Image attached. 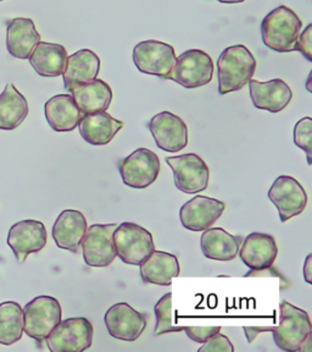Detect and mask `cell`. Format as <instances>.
I'll return each instance as SVG.
<instances>
[{
	"instance_id": "6da1fadb",
	"label": "cell",
	"mask_w": 312,
	"mask_h": 352,
	"mask_svg": "<svg viewBox=\"0 0 312 352\" xmlns=\"http://www.w3.org/2000/svg\"><path fill=\"white\" fill-rule=\"evenodd\" d=\"M256 60L245 45L237 44L226 48L217 59L219 94L236 92L254 77Z\"/></svg>"
},
{
	"instance_id": "7a4b0ae2",
	"label": "cell",
	"mask_w": 312,
	"mask_h": 352,
	"mask_svg": "<svg viewBox=\"0 0 312 352\" xmlns=\"http://www.w3.org/2000/svg\"><path fill=\"white\" fill-rule=\"evenodd\" d=\"M302 22L288 6H280L269 12L261 22V38L269 50L278 53L294 50Z\"/></svg>"
},
{
	"instance_id": "3957f363",
	"label": "cell",
	"mask_w": 312,
	"mask_h": 352,
	"mask_svg": "<svg viewBox=\"0 0 312 352\" xmlns=\"http://www.w3.org/2000/svg\"><path fill=\"white\" fill-rule=\"evenodd\" d=\"M276 345L285 352L299 351L304 340L311 333V320L307 311L288 301L280 305V323L272 327Z\"/></svg>"
},
{
	"instance_id": "277c9868",
	"label": "cell",
	"mask_w": 312,
	"mask_h": 352,
	"mask_svg": "<svg viewBox=\"0 0 312 352\" xmlns=\"http://www.w3.org/2000/svg\"><path fill=\"white\" fill-rule=\"evenodd\" d=\"M116 257L130 265H139L154 252L153 235L136 223L125 221L114 231Z\"/></svg>"
},
{
	"instance_id": "5b68a950",
	"label": "cell",
	"mask_w": 312,
	"mask_h": 352,
	"mask_svg": "<svg viewBox=\"0 0 312 352\" xmlns=\"http://www.w3.org/2000/svg\"><path fill=\"white\" fill-rule=\"evenodd\" d=\"M23 331L29 338L42 342L61 320L60 302L51 296H38L25 306Z\"/></svg>"
},
{
	"instance_id": "8992f818",
	"label": "cell",
	"mask_w": 312,
	"mask_h": 352,
	"mask_svg": "<svg viewBox=\"0 0 312 352\" xmlns=\"http://www.w3.org/2000/svg\"><path fill=\"white\" fill-rule=\"evenodd\" d=\"M93 325L83 317L60 320L47 336L51 352H82L92 346Z\"/></svg>"
},
{
	"instance_id": "52a82bcc",
	"label": "cell",
	"mask_w": 312,
	"mask_h": 352,
	"mask_svg": "<svg viewBox=\"0 0 312 352\" xmlns=\"http://www.w3.org/2000/svg\"><path fill=\"white\" fill-rule=\"evenodd\" d=\"M214 75V61L200 50H186L176 59L170 80L182 87L193 89L211 82Z\"/></svg>"
},
{
	"instance_id": "ba28073f",
	"label": "cell",
	"mask_w": 312,
	"mask_h": 352,
	"mask_svg": "<svg viewBox=\"0 0 312 352\" xmlns=\"http://www.w3.org/2000/svg\"><path fill=\"white\" fill-rule=\"evenodd\" d=\"M166 163L173 173L176 187L188 195L203 192L210 180V170L205 160L195 153L167 157Z\"/></svg>"
},
{
	"instance_id": "9c48e42d",
	"label": "cell",
	"mask_w": 312,
	"mask_h": 352,
	"mask_svg": "<svg viewBox=\"0 0 312 352\" xmlns=\"http://www.w3.org/2000/svg\"><path fill=\"white\" fill-rule=\"evenodd\" d=\"M176 59L172 45L155 39L143 41L133 50V63L139 72L164 80H170Z\"/></svg>"
},
{
	"instance_id": "30bf717a",
	"label": "cell",
	"mask_w": 312,
	"mask_h": 352,
	"mask_svg": "<svg viewBox=\"0 0 312 352\" xmlns=\"http://www.w3.org/2000/svg\"><path fill=\"white\" fill-rule=\"evenodd\" d=\"M122 182L131 188L143 190L156 182L160 173V160L153 151L138 148L119 162Z\"/></svg>"
},
{
	"instance_id": "8fae6325",
	"label": "cell",
	"mask_w": 312,
	"mask_h": 352,
	"mask_svg": "<svg viewBox=\"0 0 312 352\" xmlns=\"http://www.w3.org/2000/svg\"><path fill=\"white\" fill-rule=\"evenodd\" d=\"M117 224H93L83 237V259L89 267L104 268L116 258L114 231Z\"/></svg>"
},
{
	"instance_id": "7c38bea8",
	"label": "cell",
	"mask_w": 312,
	"mask_h": 352,
	"mask_svg": "<svg viewBox=\"0 0 312 352\" xmlns=\"http://www.w3.org/2000/svg\"><path fill=\"white\" fill-rule=\"evenodd\" d=\"M269 198L278 210L282 223L302 214L307 208V191L293 176H278L269 187Z\"/></svg>"
},
{
	"instance_id": "4fadbf2b",
	"label": "cell",
	"mask_w": 312,
	"mask_h": 352,
	"mask_svg": "<svg viewBox=\"0 0 312 352\" xmlns=\"http://www.w3.org/2000/svg\"><path fill=\"white\" fill-rule=\"evenodd\" d=\"M149 130L160 149L177 153L188 144V126L178 116L161 111L149 122Z\"/></svg>"
},
{
	"instance_id": "5bb4252c",
	"label": "cell",
	"mask_w": 312,
	"mask_h": 352,
	"mask_svg": "<svg viewBox=\"0 0 312 352\" xmlns=\"http://www.w3.org/2000/svg\"><path fill=\"white\" fill-rule=\"evenodd\" d=\"M47 229L38 220H22L11 226L8 235L10 246L19 263L26 262L31 253L42 251L47 245Z\"/></svg>"
},
{
	"instance_id": "9a60e30c",
	"label": "cell",
	"mask_w": 312,
	"mask_h": 352,
	"mask_svg": "<svg viewBox=\"0 0 312 352\" xmlns=\"http://www.w3.org/2000/svg\"><path fill=\"white\" fill-rule=\"evenodd\" d=\"M105 325L110 336L117 340L136 341L147 327V319L126 302L112 305L106 311Z\"/></svg>"
},
{
	"instance_id": "2e32d148",
	"label": "cell",
	"mask_w": 312,
	"mask_h": 352,
	"mask_svg": "<svg viewBox=\"0 0 312 352\" xmlns=\"http://www.w3.org/2000/svg\"><path fill=\"white\" fill-rule=\"evenodd\" d=\"M226 204L206 196H195L182 206L180 220L187 230L203 232L214 226L225 212Z\"/></svg>"
},
{
	"instance_id": "e0dca14e",
	"label": "cell",
	"mask_w": 312,
	"mask_h": 352,
	"mask_svg": "<svg viewBox=\"0 0 312 352\" xmlns=\"http://www.w3.org/2000/svg\"><path fill=\"white\" fill-rule=\"evenodd\" d=\"M238 253L241 262L248 268L261 270L274 265L278 254V248L272 235L252 232L241 241Z\"/></svg>"
},
{
	"instance_id": "ac0fdd59",
	"label": "cell",
	"mask_w": 312,
	"mask_h": 352,
	"mask_svg": "<svg viewBox=\"0 0 312 352\" xmlns=\"http://www.w3.org/2000/svg\"><path fill=\"white\" fill-rule=\"evenodd\" d=\"M249 91L254 107L269 113H280L293 98L291 87L280 78L266 82H259L252 78L249 81Z\"/></svg>"
},
{
	"instance_id": "d6986e66",
	"label": "cell",
	"mask_w": 312,
	"mask_h": 352,
	"mask_svg": "<svg viewBox=\"0 0 312 352\" xmlns=\"http://www.w3.org/2000/svg\"><path fill=\"white\" fill-rule=\"evenodd\" d=\"M87 228V219L82 212L66 209L55 220L51 235L58 248L76 252L81 246Z\"/></svg>"
},
{
	"instance_id": "ffe728a7",
	"label": "cell",
	"mask_w": 312,
	"mask_h": 352,
	"mask_svg": "<svg viewBox=\"0 0 312 352\" xmlns=\"http://www.w3.org/2000/svg\"><path fill=\"white\" fill-rule=\"evenodd\" d=\"M45 119L56 132L73 131L82 120L83 114L71 94H58L44 107Z\"/></svg>"
},
{
	"instance_id": "44dd1931",
	"label": "cell",
	"mask_w": 312,
	"mask_h": 352,
	"mask_svg": "<svg viewBox=\"0 0 312 352\" xmlns=\"http://www.w3.org/2000/svg\"><path fill=\"white\" fill-rule=\"evenodd\" d=\"M100 72V59L93 50H81L67 58L64 85L69 92L82 85L92 82Z\"/></svg>"
},
{
	"instance_id": "7402d4cb",
	"label": "cell",
	"mask_w": 312,
	"mask_h": 352,
	"mask_svg": "<svg viewBox=\"0 0 312 352\" xmlns=\"http://www.w3.org/2000/svg\"><path fill=\"white\" fill-rule=\"evenodd\" d=\"M40 42L34 22L26 17H16L6 28V48L14 58L26 60Z\"/></svg>"
},
{
	"instance_id": "603a6c76",
	"label": "cell",
	"mask_w": 312,
	"mask_h": 352,
	"mask_svg": "<svg viewBox=\"0 0 312 352\" xmlns=\"http://www.w3.org/2000/svg\"><path fill=\"white\" fill-rule=\"evenodd\" d=\"M243 239L232 235L222 228H208L200 237V248L208 259L230 262L238 256Z\"/></svg>"
},
{
	"instance_id": "cb8c5ba5",
	"label": "cell",
	"mask_w": 312,
	"mask_h": 352,
	"mask_svg": "<svg viewBox=\"0 0 312 352\" xmlns=\"http://www.w3.org/2000/svg\"><path fill=\"white\" fill-rule=\"evenodd\" d=\"M142 280L153 285L170 286L180 275V262L175 254L154 250L148 258L139 264Z\"/></svg>"
},
{
	"instance_id": "d4e9b609",
	"label": "cell",
	"mask_w": 312,
	"mask_h": 352,
	"mask_svg": "<svg viewBox=\"0 0 312 352\" xmlns=\"http://www.w3.org/2000/svg\"><path fill=\"white\" fill-rule=\"evenodd\" d=\"M123 126L122 121L112 118L108 111H100L83 116L78 129L86 142L92 146H105L112 141Z\"/></svg>"
},
{
	"instance_id": "484cf974",
	"label": "cell",
	"mask_w": 312,
	"mask_h": 352,
	"mask_svg": "<svg viewBox=\"0 0 312 352\" xmlns=\"http://www.w3.org/2000/svg\"><path fill=\"white\" fill-rule=\"evenodd\" d=\"M67 52L60 44L39 42L28 60L39 76L58 77L65 72Z\"/></svg>"
},
{
	"instance_id": "4316f807",
	"label": "cell",
	"mask_w": 312,
	"mask_h": 352,
	"mask_svg": "<svg viewBox=\"0 0 312 352\" xmlns=\"http://www.w3.org/2000/svg\"><path fill=\"white\" fill-rule=\"evenodd\" d=\"M71 96L84 116L106 111L112 100L111 87L99 78L75 88Z\"/></svg>"
},
{
	"instance_id": "83f0119b",
	"label": "cell",
	"mask_w": 312,
	"mask_h": 352,
	"mask_svg": "<svg viewBox=\"0 0 312 352\" xmlns=\"http://www.w3.org/2000/svg\"><path fill=\"white\" fill-rule=\"evenodd\" d=\"M28 116V103L12 83L0 94V130H15Z\"/></svg>"
},
{
	"instance_id": "f1b7e54d",
	"label": "cell",
	"mask_w": 312,
	"mask_h": 352,
	"mask_svg": "<svg viewBox=\"0 0 312 352\" xmlns=\"http://www.w3.org/2000/svg\"><path fill=\"white\" fill-rule=\"evenodd\" d=\"M23 334V309L20 303L6 301L0 303V344L12 345Z\"/></svg>"
},
{
	"instance_id": "f546056e",
	"label": "cell",
	"mask_w": 312,
	"mask_h": 352,
	"mask_svg": "<svg viewBox=\"0 0 312 352\" xmlns=\"http://www.w3.org/2000/svg\"><path fill=\"white\" fill-rule=\"evenodd\" d=\"M154 314L156 318L155 336H164L169 333H178L183 330V327L176 324L172 314V292L165 294L154 307Z\"/></svg>"
},
{
	"instance_id": "4dcf8cb0",
	"label": "cell",
	"mask_w": 312,
	"mask_h": 352,
	"mask_svg": "<svg viewBox=\"0 0 312 352\" xmlns=\"http://www.w3.org/2000/svg\"><path fill=\"white\" fill-rule=\"evenodd\" d=\"M294 143L298 148L307 153V164H312V119L305 116L294 127Z\"/></svg>"
},
{
	"instance_id": "1f68e13d",
	"label": "cell",
	"mask_w": 312,
	"mask_h": 352,
	"mask_svg": "<svg viewBox=\"0 0 312 352\" xmlns=\"http://www.w3.org/2000/svg\"><path fill=\"white\" fill-rule=\"evenodd\" d=\"M199 352H235V346L227 336L216 333L215 336H210L208 340L203 342L202 347L197 350Z\"/></svg>"
},
{
	"instance_id": "d6a6232c",
	"label": "cell",
	"mask_w": 312,
	"mask_h": 352,
	"mask_svg": "<svg viewBox=\"0 0 312 352\" xmlns=\"http://www.w3.org/2000/svg\"><path fill=\"white\" fill-rule=\"evenodd\" d=\"M219 330L221 327H183V331H186L187 336L199 344H203L210 336L219 333Z\"/></svg>"
},
{
	"instance_id": "836d02e7",
	"label": "cell",
	"mask_w": 312,
	"mask_h": 352,
	"mask_svg": "<svg viewBox=\"0 0 312 352\" xmlns=\"http://www.w3.org/2000/svg\"><path fill=\"white\" fill-rule=\"evenodd\" d=\"M294 50L300 52L307 60L312 61V25H309L296 39Z\"/></svg>"
},
{
	"instance_id": "e575fe53",
	"label": "cell",
	"mask_w": 312,
	"mask_h": 352,
	"mask_svg": "<svg viewBox=\"0 0 312 352\" xmlns=\"http://www.w3.org/2000/svg\"><path fill=\"white\" fill-rule=\"evenodd\" d=\"M245 276H247V278H250V276H276V278L280 279V290H285V289H289V287H291L289 280L285 278V275L276 270L274 265H271L269 268H265V270H250L248 272L247 274H245Z\"/></svg>"
},
{
	"instance_id": "d590c367",
	"label": "cell",
	"mask_w": 312,
	"mask_h": 352,
	"mask_svg": "<svg viewBox=\"0 0 312 352\" xmlns=\"http://www.w3.org/2000/svg\"><path fill=\"white\" fill-rule=\"evenodd\" d=\"M272 331V327H244V333L248 342H252L261 333Z\"/></svg>"
},
{
	"instance_id": "8d00e7d4",
	"label": "cell",
	"mask_w": 312,
	"mask_h": 352,
	"mask_svg": "<svg viewBox=\"0 0 312 352\" xmlns=\"http://www.w3.org/2000/svg\"><path fill=\"white\" fill-rule=\"evenodd\" d=\"M302 273H304V280L307 281L309 285H312V253L307 254L305 263L302 267Z\"/></svg>"
},
{
	"instance_id": "74e56055",
	"label": "cell",
	"mask_w": 312,
	"mask_h": 352,
	"mask_svg": "<svg viewBox=\"0 0 312 352\" xmlns=\"http://www.w3.org/2000/svg\"><path fill=\"white\" fill-rule=\"evenodd\" d=\"M217 1L224 3V4H239V3H243L245 0H217Z\"/></svg>"
},
{
	"instance_id": "f35d334b",
	"label": "cell",
	"mask_w": 312,
	"mask_h": 352,
	"mask_svg": "<svg viewBox=\"0 0 312 352\" xmlns=\"http://www.w3.org/2000/svg\"><path fill=\"white\" fill-rule=\"evenodd\" d=\"M311 78H312V72L309 74V77H307V91L311 94L312 92V87L311 85H310V82H311Z\"/></svg>"
},
{
	"instance_id": "ab89813d",
	"label": "cell",
	"mask_w": 312,
	"mask_h": 352,
	"mask_svg": "<svg viewBox=\"0 0 312 352\" xmlns=\"http://www.w3.org/2000/svg\"><path fill=\"white\" fill-rule=\"evenodd\" d=\"M0 1H4V0H0Z\"/></svg>"
}]
</instances>
